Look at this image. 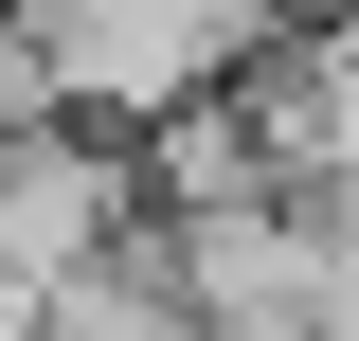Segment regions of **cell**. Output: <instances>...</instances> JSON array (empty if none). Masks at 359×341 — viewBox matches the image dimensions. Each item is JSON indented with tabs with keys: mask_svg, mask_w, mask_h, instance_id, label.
Listing matches in <instances>:
<instances>
[{
	"mask_svg": "<svg viewBox=\"0 0 359 341\" xmlns=\"http://www.w3.org/2000/svg\"><path fill=\"white\" fill-rule=\"evenodd\" d=\"M198 341H323V323H198Z\"/></svg>",
	"mask_w": 359,
	"mask_h": 341,
	"instance_id": "cell-1",
	"label": "cell"
}]
</instances>
